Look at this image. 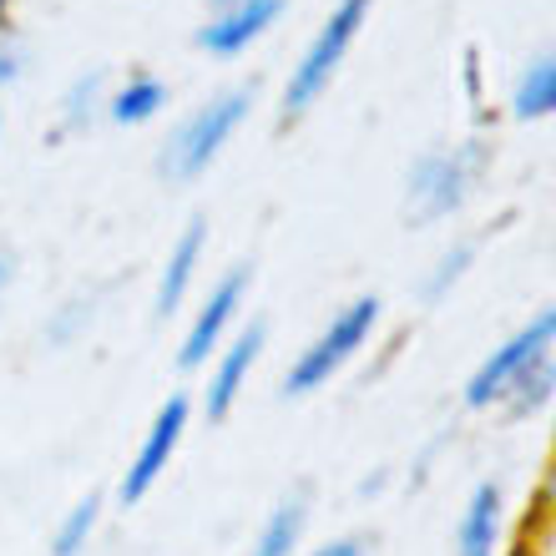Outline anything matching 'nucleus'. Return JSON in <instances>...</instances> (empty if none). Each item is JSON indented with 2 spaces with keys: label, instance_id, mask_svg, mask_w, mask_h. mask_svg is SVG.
<instances>
[{
  "label": "nucleus",
  "instance_id": "nucleus-1",
  "mask_svg": "<svg viewBox=\"0 0 556 556\" xmlns=\"http://www.w3.org/2000/svg\"><path fill=\"white\" fill-rule=\"evenodd\" d=\"M485 173H491V142L485 137L425 147L405 167V198H400L405 228L420 233V228H440V223L460 218Z\"/></svg>",
  "mask_w": 556,
  "mask_h": 556
},
{
  "label": "nucleus",
  "instance_id": "nucleus-2",
  "mask_svg": "<svg viewBox=\"0 0 556 556\" xmlns=\"http://www.w3.org/2000/svg\"><path fill=\"white\" fill-rule=\"evenodd\" d=\"M253 102H258V81H233V87L213 91L203 106H192L173 132L157 147V177L167 188H188L223 157V147L238 137V127L249 122Z\"/></svg>",
  "mask_w": 556,
  "mask_h": 556
},
{
  "label": "nucleus",
  "instance_id": "nucleus-3",
  "mask_svg": "<svg viewBox=\"0 0 556 556\" xmlns=\"http://www.w3.org/2000/svg\"><path fill=\"white\" fill-rule=\"evenodd\" d=\"M369 11H375V0H334L329 15L319 21V30L308 36V46L299 51V61L289 66L283 76V97H278V132H289L299 122L324 102V91L334 87L339 66L344 56L354 51L359 41V30L369 26Z\"/></svg>",
  "mask_w": 556,
  "mask_h": 556
},
{
  "label": "nucleus",
  "instance_id": "nucleus-4",
  "mask_svg": "<svg viewBox=\"0 0 556 556\" xmlns=\"http://www.w3.org/2000/svg\"><path fill=\"white\" fill-rule=\"evenodd\" d=\"M380 319H384L380 293H354L350 304H339L334 314L324 319L319 334L308 339L304 350L289 359L283 380H278V395L283 400H308V395H319V390H329V380H339V375L369 350V339H375Z\"/></svg>",
  "mask_w": 556,
  "mask_h": 556
},
{
  "label": "nucleus",
  "instance_id": "nucleus-5",
  "mask_svg": "<svg viewBox=\"0 0 556 556\" xmlns=\"http://www.w3.org/2000/svg\"><path fill=\"white\" fill-rule=\"evenodd\" d=\"M546 354H556V314H552V308H536L527 324H516L511 334L501 339L496 350L470 369L466 390H460V405H466V410H476V415L496 410L501 395H506V390H511V384L521 380L531 365H542Z\"/></svg>",
  "mask_w": 556,
  "mask_h": 556
},
{
  "label": "nucleus",
  "instance_id": "nucleus-6",
  "mask_svg": "<svg viewBox=\"0 0 556 556\" xmlns=\"http://www.w3.org/2000/svg\"><path fill=\"white\" fill-rule=\"evenodd\" d=\"M249 289H253V264L223 268V274L207 283L203 304L192 308L188 329H182V344H177V369H182V375L207 369V359L238 334V319H243V308H249Z\"/></svg>",
  "mask_w": 556,
  "mask_h": 556
},
{
  "label": "nucleus",
  "instance_id": "nucleus-7",
  "mask_svg": "<svg viewBox=\"0 0 556 556\" xmlns=\"http://www.w3.org/2000/svg\"><path fill=\"white\" fill-rule=\"evenodd\" d=\"M192 410H198V405H192V395H182V390H173V395L152 410L132 460H127V470H122V481H117L122 506H142L162 485V476L173 470L177 451H182V440H188V430H192Z\"/></svg>",
  "mask_w": 556,
  "mask_h": 556
},
{
  "label": "nucleus",
  "instance_id": "nucleus-8",
  "mask_svg": "<svg viewBox=\"0 0 556 556\" xmlns=\"http://www.w3.org/2000/svg\"><path fill=\"white\" fill-rule=\"evenodd\" d=\"M264 350H268V324L249 319L218 354H213V359H207V380H203V395H198V410H203L207 425H223L238 410V400H243V390H249Z\"/></svg>",
  "mask_w": 556,
  "mask_h": 556
},
{
  "label": "nucleus",
  "instance_id": "nucleus-9",
  "mask_svg": "<svg viewBox=\"0 0 556 556\" xmlns=\"http://www.w3.org/2000/svg\"><path fill=\"white\" fill-rule=\"evenodd\" d=\"M283 15H289V0H233V5H218V11L207 15L192 41H198V51H207V56L233 61V56H243L249 46L264 41Z\"/></svg>",
  "mask_w": 556,
  "mask_h": 556
},
{
  "label": "nucleus",
  "instance_id": "nucleus-10",
  "mask_svg": "<svg viewBox=\"0 0 556 556\" xmlns=\"http://www.w3.org/2000/svg\"><path fill=\"white\" fill-rule=\"evenodd\" d=\"M451 556H506V485L481 476L451 527Z\"/></svg>",
  "mask_w": 556,
  "mask_h": 556
},
{
  "label": "nucleus",
  "instance_id": "nucleus-11",
  "mask_svg": "<svg viewBox=\"0 0 556 556\" xmlns=\"http://www.w3.org/2000/svg\"><path fill=\"white\" fill-rule=\"evenodd\" d=\"M207 258V218L203 213H192L177 238L167 243V258L157 268V293H152V319L167 324L182 314V304L192 299V283H198V268Z\"/></svg>",
  "mask_w": 556,
  "mask_h": 556
},
{
  "label": "nucleus",
  "instance_id": "nucleus-12",
  "mask_svg": "<svg viewBox=\"0 0 556 556\" xmlns=\"http://www.w3.org/2000/svg\"><path fill=\"white\" fill-rule=\"evenodd\" d=\"M167 106H173V87L157 72H142V66L127 72L117 87L106 91V122H117V127H147Z\"/></svg>",
  "mask_w": 556,
  "mask_h": 556
},
{
  "label": "nucleus",
  "instance_id": "nucleus-13",
  "mask_svg": "<svg viewBox=\"0 0 556 556\" xmlns=\"http://www.w3.org/2000/svg\"><path fill=\"white\" fill-rule=\"evenodd\" d=\"M304 531H308V485H293L274 501V511L264 516L258 536L249 542L243 556H299L304 552Z\"/></svg>",
  "mask_w": 556,
  "mask_h": 556
},
{
  "label": "nucleus",
  "instance_id": "nucleus-14",
  "mask_svg": "<svg viewBox=\"0 0 556 556\" xmlns=\"http://www.w3.org/2000/svg\"><path fill=\"white\" fill-rule=\"evenodd\" d=\"M106 91H112V81H106L102 66H91V72L72 76V81H66V91H61L56 132H51V142L76 137V132H91V127L106 117Z\"/></svg>",
  "mask_w": 556,
  "mask_h": 556
},
{
  "label": "nucleus",
  "instance_id": "nucleus-15",
  "mask_svg": "<svg viewBox=\"0 0 556 556\" xmlns=\"http://www.w3.org/2000/svg\"><path fill=\"white\" fill-rule=\"evenodd\" d=\"M506 112L516 122H546L556 117V46L531 56L511 81V97H506Z\"/></svg>",
  "mask_w": 556,
  "mask_h": 556
},
{
  "label": "nucleus",
  "instance_id": "nucleus-16",
  "mask_svg": "<svg viewBox=\"0 0 556 556\" xmlns=\"http://www.w3.org/2000/svg\"><path fill=\"white\" fill-rule=\"evenodd\" d=\"M481 243H485L481 233H466V238H455L451 249H440L435 264L420 274V304H445V299L470 278L476 258H481Z\"/></svg>",
  "mask_w": 556,
  "mask_h": 556
},
{
  "label": "nucleus",
  "instance_id": "nucleus-17",
  "mask_svg": "<svg viewBox=\"0 0 556 556\" xmlns=\"http://www.w3.org/2000/svg\"><path fill=\"white\" fill-rule=\"evenodd\" d=\"M102 511H106V496L102 491H87L81 501H72V511H61V521L51 527V556H87L97 531H102Z\"/></svg>",
  "mask_w": 556,
  "mask_h": 556
},
{
  "label": "nucleus",
  "instance_id": "nucleus-18",
  "mask_svg": "<svg viewBox=\"0 0 556 556\" xmlns=\"http://www.w3.org/2000/svg\"><path fill=\"white\" fill-rule=\"evenodd\" d=\"M546 405H556V354H546L542 365H531L521 380L501 395L496 410L506 420H531V415H542Z\"/></svg>",
  "mask_w": 556,
  "mask_h": 556
},
{
  "label": "nucleus",
  "instance_id": "nucleus-19",
  "mask_svg": "<svg viewBox=\"0 0 556 556\" xmlns=\"http://www.w3.org/2000/svg\"><path fill=\"white\" fill-rule=\"evenodd\" d=\"M97 293L91 289H76V293H66L51 314H46V324H41V344H51V350H72L76 339H87V329H91V319H97Z\"/></svg>",
  "mask_w": 556,
  "mask_h": 556
},
{
  "label": "nucleus",
  "instance_id": "nucleus-20",
  "mask_svg": "<svg viewBox=\"0 0 556 556\" xmlns=\"http://www.w3.org/2000/svg\"><path fill=\"white\" fill-rule=\"evenodd\" d=\"M506 552H521V556H556V521H546L542 511H527Z\"/></svg>",
  "mask_w": 556,
  "mask_h": 556
},
{
  "label": "nucleus",
  "instance_id": "nucleus-21",
  "mask_svg": "<svg viewBox=\"0 0 556 556\" xmlns=\"http://www.w3.org/2000/svg\"><path fill=\"white\" fill-rule=\"evenodd\" d=\"M375 546H380V531H339V536H324L319 546H308L304 556H375Z\"/></svg>",
  "mask_w": 556,
  "mask_h": 556
},
{
  "label": "nucleus",
  "instance_id": "nucleus-22",
  "mask_svg": "<svg viewBox=\"0 0 556 556\" xmlns=\"http://www.w3.org/2000/svg\"><path fill=\"white\" fill-rule=\"evenodd\" d=\"M26 76V41L11 26H0V91L15 87Z\"/></svg>",
  "mask_w": 556,
  "mask_h": 556
},
{
  "label": "nucleus",
  "instance_id": "nucleus-23",
  "mask_svg": "<svg viewBox=\"0 0 556 556\" xmlns=\"http://www.w3.org/2000/svg\"><path fill=\"white\" fill-rule=\"evenodd\" d=\"M531 511H542L546 521H556V451L546 455L542 476H536V491H531Z\"/></svg>",
  "mask_w": 556,
  "mask_h": 556
},
{
  "label": "nucleus",
  "instance_id": "nucleus-24",
  "mask_svg": "<svg viewBox=\"0 0 556 556\" xmlns=\"http://www.w3.org/2000/svg\"><path fill=\"white\" fill-rule=\"evenodd\" d=\"M460 81H466V97L476 106L485 102V66H481V46H466V56H460Z\"/></svg>",
  "mask_w": 556,
  "mask_h": 556
},
{
  "label": "nucleus",
  "instance_id": "nucleus-25",
  "mask_svg": "<svg viewBox=\"0 0 556 556\" xmlns=\"http://www.w3.org/2000/svg\"><path fill=\"white\" fill-rule=\"evenodd\" d=\"M384 485H390V470H375V476H365V481H359V485H354V496H359V501H375V496H380V491H384Z\"/></svg>",
  "mask_w": 556,
  "mask_h": 556
},
{
  "label": "nucleus",
  "instance_id": "nucleus-26",
  "mask_svg": "<svg viewBox=\"0 0 556 556\" xmlns=\"http://www.w3.org/2000/svg\"><path fill=\"white\" fill-rule=\"evenodd\" d=\"M11 283H15V258L5 249H0V304H5V293H11Z\"/></svg>",
  "mask_w": 556,
  "mask_h": 556
},
{
  "label": "nucleus",
  "instance_id": "nucleus-27",
  "mask_svg": "<svg viewBox=\"0 0 556 556\" xmlns=\"http://www.w3.org/2000/svg\"><path fill=\"white\" fill-rule=\"evenodd\" d=\"M11 11H15V0H0V26H11Z\"/></svg>",
  "mask_w": 556,
  "mask_h": 556
},
{
  "label": "nucleus",
  "instance_id": "nucleus-28",
  "mask_svg": "<svg viewBox=\"0 0 556 556\" xmlns=\"http://www.w3.org/2000/svg\"><path fill=\"white\" fill-rule=\"evenodd\" d=\"M207 5H213V11H218V5H233V0H207Z\"/></svg>",
  "mask_w": 556,
  "mask_h": 556
},
{
  "label": "nucleus",
  "instance_id": "nucleus-29",
  "mask_svg": "<svg viewBox=\"0 0 556 556\" xmlns=\"http://www.w3.org/2000/svg\"><path fill=\"white\" fill-rule=\"evenodd\" d=\"M552 451H556V420H552Z\"/></svg>",
  "mask_w": 556,
  "mask_h": 556
},
{
  "label": "nucleus",
  "instance_id": "nucleus-30",
  "mask_svg": "<svg viewBox=\"0 0 556 556\" xmlns=\"http://www.w3.org/2000/svg\"><path fill=\"white\" fill-rule=\"evenodd\" d=\"M546 308H552V314H556V299H552V304H546Z\"/></svg>",
  "mask_w": 556,
  "mask_h": 556
},
{
  "label": "nucleus",
  "instance_id": "nucleus-31",
  "mask_svg": "<svg viewBox=\"0 0 556 556\" xmlns=\"http://www.w3.org/2000/svg\"><path fill=\"white\" fill-rule=\"evenodd\" d=\"M506 556H521V552H506Z\"/></svg>",
  "mask_w": 556,
  "mask_h": 556
},
{
  "label": "nucleus",
  "instance_id": "nucleus-32",
  "mask_svg": "<svg viewBox=\"0 0 556 556\" xmlns=\"http://www.w3.org/2000/svg\"><path fill=\"white\" fill-rule=\"evenodd\" d=\"M0 127H5V117H0Z\"/></svg>",
  "mask_w": 556,
  "mask_h": 556
}]
</instances>
